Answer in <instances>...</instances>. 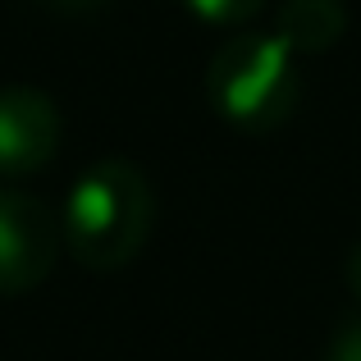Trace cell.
<instances>
[{"label":"cell","instance_id":"obj_7","mask_svg":"<svg viewBox=\"0 0 361 361\" xmlns=\"http://www.w3.org/2000/svg\"><path fill=\"white\" fill-rule=\"evenodd\" d=\"M311 361H361V320H353V325H343L334 338H329V348L320 357Z\"/></svg>","mask_w":361,"mask_h":361},{"label":"cell","instance_id":"obj_4","mask_svg":"<svg viewBox=\"0 0 361 361\" xmlns=\"http://www.w3.org/2000/svg\"><path fill=\"white\" fill-rule=\"evenodd\" d=\"M60 110L37 87H0V174L27 178L46 169L60 151Z\"/></svg>","mask_w":361,"mask_h":361},{"label":"cell","instance_id":"obj_8","mask_svg":"<svg viewBox=\"0 0 361 361\" xmlns=\"http://www.w3.org/2000/svg\"><path fill=\"white\" fill-rule=\"evenodd\" d=\"M51 14H69V18H82V14H101V9H110L115 0H42Z\"/></svg>","mask_w":361,"mask_h":361},{"label":"cell","instance_id":"obj_2","mask_svg":"<svg viewBox=\"0 0 361 361\" xmlns=\"http://www.w3.org/2000/svg\"><path fill=\"white\" fill-rule=\"evenodd\" d=\"M206 101L238 133L283 128L302 101L298 51L274 32H243L220 42L206 64Z\"/></svg>","mask_w":361,"mask_h":361},{"label":"cell","instance_id":"obj_6","mask_svg":"<svg viewBox=\"0 0 361 361\" xmlns=\"http://www.w3.org/2000/svg\"><path fill=\"white\" fill-rule=\"evenodd\" d=\"M178 5L206 27H247L256 14H265L270 0H178Z\"/></svg>","mask_w":361,"mask_h":361},{"label":"cell","instance_id":"obj_1","mask_svg":"<svg viewBox=\"0 0 361 361\" xmlns=\"http://www.w3.org/2000/svg\"><path fill=\"white\" fill-rule=\"evenodd\" d=\"M156 197L133 160H97L73 178L60 211V233L82 270H123L147 247Z\"/></svg>","mask_w":361,"mask_h":361},{"label":"cell","instance_id":"obj_3","mask_svg":"<svg viewBox=\"0 0 361 361\" xmlns=\"http://www.w3.org/2000/svg\"><path fill=\"white\" fill-rule=\"evenodd\" d=\"M64 247L60 220L32 192L0 188V298H23L42 288Z\"/></svg>","mask_w":361,"mask_h":361},{"label":"cell","instance_id":"obj_5","mask_svg":"<svg viewBox=\"0 0 361 361\" xmlns=\"http://www.w3.org/2000/svg\"><path fill=\"white\" fill-rule=\"evenodd\" d=\"M343 32H348L343 0H283L274 9V37H283L298 55L329 51L343 42Z\"/></svg>","mask_w":361,"mask_h":361},{"label":"cell","instance_id":"obj_9","mask_svg":"<svg viewBox=\"0 0 361 361\" xmlns=\"http://www.w3.org/2000/svg\"><path fill=\"white\" fill-rule=\"evenodd\" d=\"M343 274H348V288H353V298L361 302V243L348 252V270H343Z\"/></svg>","mask_w":361,"mask_h":361}]
</instances>
